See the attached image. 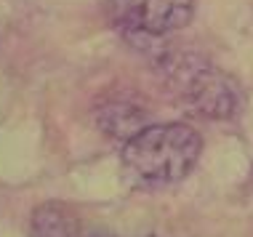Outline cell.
<instances>
[{"label":"cell","mask_w":253,"mask_h":237,"mask_svg":"<svg viewBox=\"0 0 253 237\" xmlns=\"http://www.w3.org/2000/svg\"><path fill=\"white\" fill-rule=\"evenodd\" d=\"M99 123L101 128L109 133V136H128L131 139L133 133H139L141 123H144V112L139 110L136 104H128V101H118V104H107L104 110L99 112Z\"/></svg>","instance_id":"cell-5"},{"label":"cell","mask_w":253,"mask_h":237,"mask_svg":"<svg viewBox=\"0 0 253 237\" xmlns=\"http://www.w3.org/2000/svg\"><path fill=\"white\" fill-rule=\"evenodd\" d=\"M203 139L192 125L157 123L144 125L139 133L126 139L120 152L126 176L139 187H168L187 179L200 160Z\"/></svg>","instance_id":"cell-1"},{"label":"cell","mask_w":253,"mask_h":237,"mask_svg":"<svg viewBox=\"0 0 253 237\" xmlns=\"http://www.w3.org/2000/svg\"><path fill=\"white\" fill-rule=\"evenodd\" d=\"M168 67V80L179 91V96L192 107L197 115L211 120H227L237 112V88L235 83L218 72L216 67L205 64L203 59H163Z\"/></svg>","instance_id":"cell-2"},{"label":"cell","mask_w":253,"mask_h":237,"mask_svg":"<svg viewBox=\"0 0 253 237\" xmlns=\"http://www.w3.org/2000/svg\"><path fill=\"white\" fill-rule=\"evenodd\" d=\"M88 229L72 208L61 202H43L32 213L30 237H88Z\"/></svg>","instance_id":"cell-4"},{"label":"cell","mask_w":253,"mask_h":237,"mask_svg":"<svg viewBox=\"0 0 253 237\" xmlns=\"http://www.w3.org/2000/svg\"><path fill=\"white\" fill-rule=\"evenodd\" d=\"M88 237H115V235H109V232H96V229H91V232H88Z\"/></svg>","instance_id":"cell-6"},{"label":"cell","mask_w":253,"mask_h":237,"mask_svg":"<svg viewBox=\"0 0 253 237\" xmlns=\"http://www.w3.org/2000/svg\"><path fill=\"white\" fill-rule=\"evenodd\" d=\"M195 0H107L115 27L126 35L160 38L189 24Z\"/></svg>","instance_id":"cell-3"}]
</instances>
